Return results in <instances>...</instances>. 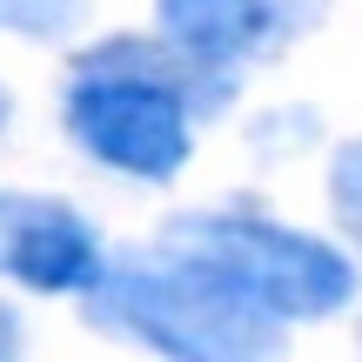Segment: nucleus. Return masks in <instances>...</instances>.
<instances>
[{
  "label": "nucleus",
  "mask_w": 362,
  "mask_h": 362,
  "mask_svg": "<svg viewBox=\"0 0 362 362\" xmlns=\"http://www.w3.org/2000/svg\"><path fill=\"white\" fill-rule=\"evenodd\" d=\"M228 81L194 67L168 40H101L74 61L61 94V128L94 168L121 181H175L194 161V115L215 107Z\"/></svg>",
  "instance_id": "nucleus-1"
},
{
  "label": "nucleus",
  "mask_w": 362,
  "mask_h": 362,
  "mask_svg": "<svg viewBox=\"0 0 362 362\" xmlns=\"http://www.w3.org/2000/svg\"><path fill=\"white\" fill-rule=\"evenodd\" d=\"M155 248L194 262L202 275H215L221 288L255 302L282 329L288 322H329L362 288L349 242L309 235L296 221L255 215V208H188V215H168Z\"/></svg>",
  "instance_id": "nucleus-2"
},
{
  "label": "nucleus",
  "mask_w": 362,
  "mask_h": 362,
  "mask_svg": "<svg viewBox=\"0 0 362 362\" xmlns=\"http://www.w3.org/2000/svg\"><path fill=\"white\" fill-rule=\"evenodd\" d=\"M101 336H121L134 349L181 356V362H255L282 349V322L202 275L194 262L148 248L134 262H107V275L81 296Z\"/></svg>",
  "instance_id": "nucleus-3"
},
{
  "label": "nucleus",
  "mask_w": 362,
  "mask_h": 362,
  "mask_svg": "<svg viewBox=\"0 0 362 362\" xmlns=\"http://www.w3.org/2000/svg\"><path fill=\"white\" fill-rule=\"evenodd\" d=\"M107 242L74 202L61 194L0 188V282L27 296H88L107 275Z\"/></svg>",
  "instance_id": "nucleus-4"
},
{
  "label": "nucleus",
  "mask_w": 362,
  "mask_h": 362,
  "mask_svg": "<svg viewBox=\"0 0 362 362\" xmlns=\"http://www.w3.org/2000/svg\"><path fill=\"white\" fill-rule=\"evenodd\" d=\"M288 27H296L288 0H155V34L221 81H235L248 61L275 54L288 40Z\"/></svg>",
  "instance_id": "nucleus-5"
},
{
  "label": "nucleus",
  "mask_w": 362,
  "mask_h": 362,
  "mask_svg": "<svg viewBox=\"0 0 362 362\" xmlns=\"http://www.w3.org/2000/svg\"><path fill=\"white\" fill-rule=\"evenodd\" d=\"M329 215H336V235L362 255V141H342L329 161Z\"/></svg>",
  "instance_id": "nucleus-6"
},
{
  "label": "nucleus",
  "mask_w": 362,
  "mask_h": 362,
  "mask_svg": "<svg viewBox=\"0 0 362 362\" xmlns=\"http://www.w3.org/2000/svg\"><path fill=\"white\" fill-rule=\"evenodd\" d=\"M88 21V0H0V27L27 40H67Z\"/></svg>",
  "instance_id": "nucleus-7"
},
{
  "label": "nucleus",
  "mask_w": 362,
  "mask_h": 362,
  "mask_svg": "<svg viewBox=\"0 0 362 362\" xmlns=\"http://www.w3.org/2000/svg\"><path fill=\"white\" fill-rule=\"evenodd\" d=\"M21 342H27V329H21V315H13V302L0 296V362L21 356Z\"/></svg>",
  "instance_id": "nucleus-8"
},
{
  "label": "nucleus",
  "mask_w": 362,
  "mask_h": 362,
  "mask_svg": "<svg viewBox=\"0 0 362 362\" xmlns=\"http://www.w3.org/2000/svg\"><path fill=\"white\" fill-rule=\"evenodd\" d=\"M7 115H13V94H7V88H0V128H7Z\"/></svg>",
  "instance_id": "nucleus-9"
}]
</instances>
